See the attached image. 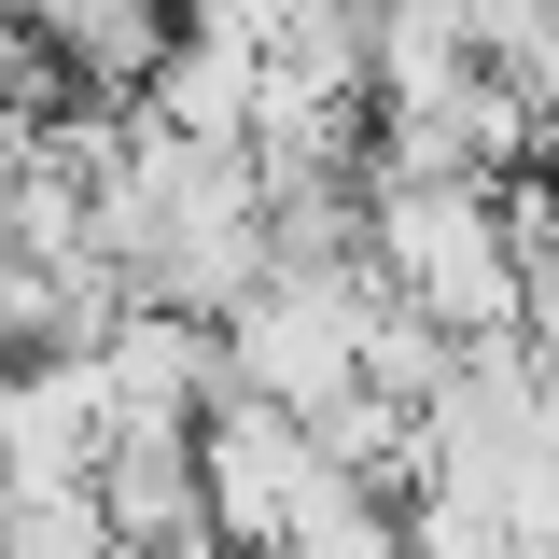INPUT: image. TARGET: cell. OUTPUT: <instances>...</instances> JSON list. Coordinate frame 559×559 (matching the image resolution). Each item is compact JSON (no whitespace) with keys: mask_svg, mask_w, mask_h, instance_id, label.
I'll list each match as a JSON object with an SVG mask.
<instances>
[{"mask_svg":"<svg viewBox=\"0 0 559 559\" xmlns=\"http://www.w3.org/2000/svg\"><path fill=\"white\" fill-rule=\"evenodd\" d=\"M364 266L419 322H448L462 349L518 336V294H532L518 182H489V168H364Z\"/></svg>","mask_w":559,"mask_h":559,"instance_id":"6da1fadb","label":"cell"},{"mask_svg":"<svg viewBox=\"0 0 559 559\" xmlns=\"http://www.w3.org/2000/svg\"><path fill=\"white\" fill-rule=\"evenodd\" d=\"M378 308H392V280L364 266V252L266 266L238 308H224V392H266V406H294V419H336L349 392H364Z\"/></svg>","mask_w":559,"mask_h":559,"instance_id":"7a4b0ae2","label":"cell"},{"mask_svg":"<svg viewBox=\"0 0 559 559\" xmlns=\"http://www.w3.org/2000/svg\"><path fill=\"white\" fill-rule=\"evenodd\" d=\"M197 448H210V532L238 559H294L336 503H364V476L322 448V419L266 406V392H224Z\"/></svg>","mask_w":559,"mask_h":559,"instance_id":"3957f363","label":"cell"},{"mask_svg":"<svg viewBox=\"0 0 559 559\" xmlns=\"http://www.w3.org/2000/svg\"><path fill=\"white\" fill-rule=\"evenodd\" d=\"M98 462H112V378H98V349L0 364V503L98 489Z\"/></svg>","mask_w":559,"mask_h":559,"instance_id":"277c9868","label":"cell"},{"mask_svg":"<svg viewBox=\"0 0 559 559\" xmlns=\"http://www.w3.org/2000/svg\"><path fill=\"white\" fill-rule=\"evenodd\" d=\"M98 378H112V419H182L197 433L224 406V322L210 308H168V294H127L112 336H98Z\"/></svg>","mask_w":559,"mask_h":559,"instance_id":"5b68a950","label":"cell"},{"mask_svg":"<svg viewBox=\"0 0 559 559\" xmlns=\"http://www.w3.org/2000/svg\"><path fill=\"white\" fill-rule=\"evenodd\" d=\"M252 112H266V43H252L238 14H182V43L140 84V127L210 140V154H252Z\"/></svg>","mask_w":559,"mask_h":559,"instance_id":"8992f818","label":"cell"},{"mask_svg":"<svg viewBox=\"0 0 559 559\" xmlns=\"http://www.w3.org/2000/svg\"><path fill=\"white\" fill-rule=\"evenodd\" d=\"M28 14V43L84 84V98H140L154 57L182 43V0H14Z\"/></svg>","mask_w":559,"mask_h":559,"instance_id":"52a82bcc","label":"cell"},{"mask_svg":"<svg viewBox=\"0 0 559 559\" xmlns=\"http://www.w3.org/2000/svg\"><path fill=\"white\" fill-rule=\"evenodd\" d=\"M406 559H546V546L503 518L489 476H419L406 489Z\"/></svg>","mask_w":559,"mask_h":559,"instance_id":"ba28073f","label":"cell"},{"mask_svg":"<svg viewBox=\"0 0 559 559\" xmlns=\"http://www.w3.org/2000/svg\"><path fill=\"white\" fill-rule=\"evenodd\" d=\"M0 252H14V154H0Z\"/></svg>","mask_w":559,"mask_h":559,"instance_id":"9c48e42d","label":"cell"},{"mask_svg":"<svg viewBox=\"0 0 559 559\" xmlns=\"http://www.w3.org/2000/svg\"><path fill=\"white\" fill-rule=\"evenodd\" d=\"M182 14H238V0H182Z\"/></svg>","mask_w":559,"mask_h":559,"instance_id":"30bf717a","label":"cell"}]
</instances>
